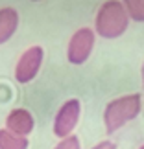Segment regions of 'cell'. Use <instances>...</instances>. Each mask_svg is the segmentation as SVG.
<instances>
[{
    "instance_id": "6da1fadb",
    "label": "cell",
    "mask_w": 144,
    "mask_h": 149,
    "mask_svg": "<svg viewBox=\"0 0 144 149\" xmlns=\"http://www.w3.org/2000/svg\"><path fill=\"white\" fill-rule=\"evenodd\" d=\"M129 26V15L118 0H107L98 9L94 19V33L103 39H118Z\"/></svg>"
},
{
    "instance_id": "7a4b0ae2",
    "label": "cell",
    "mask_w": 144,
    "mask_h": 149,
    "mask_svg": "<svg viewBox=\"0 0 144 149\" xmlns=\"http://www.w3.org/2000/svg\"><path fill=\"white\" fill-rule=\"evenodd\" d=\"M142 109L140 94H128L120 96L107 103L105 112H103V123H105L107 134H113L114 131L122 129L128 122L135 120Z\"/></svg>"
},
{
    "instance_id": "3957f363",
    "label": "cell",
    "mask_w": 144,
    "mask_h": 149,
    "mask_svg": "<svg viewBox=\"0 0 144 149\" xmlns=\"http://www.w3.org/2000/svg\"><path fill=\"white\" fill-rule=\"evenodd\" d=\"M94 37L96 33L91 28H79L68 41L67 48V59L72 65H83L89 59L91 52L94 48Z\"/></svg>"
},
{
    "instance_id": "277c9868",
    "label": "cell",
    "mask_w": 144,
    "mask_h": 149,
    "mask_svg": "<svg viewBox=\"0 0 144 149\" xmlns=\"http://www.w3.org/2000/svg\"><path fill=\"white\" fill-rule=\"evenodd\" d=\"M43 59H44V50L41 46H30L19 57V61H17L15 79L22 85L33 81V79L37 77L39 70H41Z\"/></svg>"
},
{
    "instance_id": "5b68a950",
    "label": "cell",
    "mask_w": 144,
    "mask_h": 149,
    "mask_svg": "<svg viewBox=\"0 0 144 149\" xmlns=\"http://www.w3.org/2000/svg\"><path fill=\"white\" fill-rule=\"evenodd\" d=\"M79 114H81V103H79V100L72 98V100H67L63 103L55 114V118H54L55 136H59V138L70 136L79 122Z\"/></svg>"
},
{
    "instance_id": "8992f818",
    "label": "cell",
    "mask_w": 144,
    "mask_h": 149,
    "mask_svg": "<svg viewBox=\"0 0 144 149\" xmlns=\"http://www.w3.org/2000/svg\"><path fill=\"white\" fill-rule=\"evenodd\" d=\"M6 129L13 134L28 136L33 131V116L26 109H13L6 118Z\"/></svg>"
},
{
    "instance_id": "52a82bcc",
    "label": "cell",
    "mask_w": 144,
    "mask_h": 149,
    "mask_svg": "<svg viewBox=\"0 0 144 149\" xmlns=\"http://www.w3.org/2000/svg\"><path fill=\"white\" fill-rule=\"evenodd\" d=\"M19 28V13L13 8L0 9V44L8 42Z\"/></svg>"
},
{
    "instance_id": "ba28073f",
    "label": "cell",
    "mask_w": 144,
    "mask_h": 149,
    "mask_svg": "<svg viewBox=\"0 0 144 149\" xmlns=\"http://www.w3.org/2000/svg\"><path fill=\"white\" fill-rule=\"evenodd\" d=\"M30 142L26 136L13 134L8 129H0V149H28Z\"/></svg>"
},
{
    "instance_id": "9c48e42d",
    "label": "cell",
    "mask_w": 144,
    "mask_h": 149,
    "mask_svg": "<svg viewBox=\"0 0 144 149\" xmlns=\"http://www.w3.org/2000/svg\"><path fill=\"white\" fill-rule=\"evenodd\" d=\"M129 19L135 22H144V0H122Z\"/></svg>"
},
{
    "instance_id": "30bf717a",
    "label": "cell",
    "mask_w": 144,
    "mask_h": 149,
    "mask_svg": "<svg viewBox=\"0 0 144 149\" xmlns=\"http://www.w3.org/2000/svg\"><path fill=\"white\" fill-rule=\"evenodd\" d=\"M54 149H81V146H79V140H78V136H67V138H63L59 144H57Z\"/></svg>"
},
{
    "instance_id": "8fae6325",
    "label": "cell",
    "mask_w": 144,
    "mask_h": 149,
    "mask_svg": "<svg viewBox=\"0 0 144 149\" xmlns=\"http://www.w3.org/2000/svg\"><path fill=\"white\" fill-rule=\"evenodd\" d=\"M93 149H117V146H114L113 142H109V140H103L100 144H96Z\"/></svg>"
},
{
    "instance_id": "7c38bea8",
    "label": "cell",
    "mask_w": 144,
    "mask_h": 149,
    "mask_svg": "<svg viewBox=\"0 0 144 149\" xmlns=\"http://www.w3.org/2000/svg\"><path fill=\"white\" fill-rule=\"evenodd\" d=\"M140 76H142V85H144V63H142V68H140Z\"/></svg>"
},
{
    "instance_id": "4fadbf2b",
    "label": "cell",
    "mask_w": 144,
    "mask_h": 149,
    "mask_svg": "<svg viewBox=\"0 0 144 149\" xmlns=\"http://www.w3.org/2000/svg\"><path fill=\"white\" fill-rule=\"evenodd\" d=\"M139 149H144V144H142V146H140V147H139Z\"/></svg>"
},
{
    "instance_id": "5bb4252c",
    "label": "cell",
    "mask_w": 144,
    "mask_h": 149,
    "mask_svg": "<svg viewBox=\"0 0 144 149\" xmlns=\"http://www.w3.org/2000/svg\"><path fill=\"white\" fill-rule=\"evenodd\" d=\"M35 2H39V0H35Z\"/></svg>"
}]
</instances>
